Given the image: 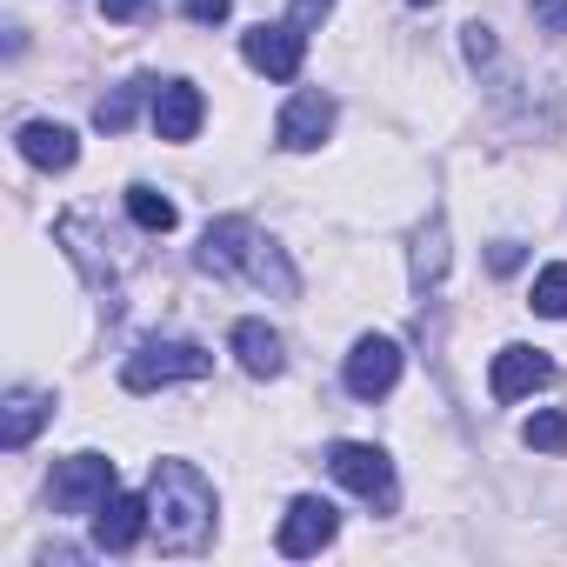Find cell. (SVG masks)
I'll list each match as a JSON object with an SVG mask.
<instances>
[{"instance_id":"obj_1","label":"cell","mask_w":567,"mask_h":567,"mask_svg":"<svg viewBox=\"0 0 567 567\" xmlns=\"http://www.w3.org/2000/svg\"><path fill=\"white\" fill-rule=\"evenodd\" d=\"M147 520L161 534V554H200L214 540V487L187 461H154L147 481Z\"/></svg>"},{"instance_id":"obj_2","label":"cell","mask_w":567,"mask_h":567,"mask_svg":"<svg viewBox=\"0 0 567 567\" xmlns=\"http://www.w3.org/2000/svg\"><path fill=\"white\" fill-rule=\"evenodd\" d=\"M214 374V354L194 348V341H147L121 361V388L127 394H154L167 381H207Z\"/></svg>"},{"instance_id":"obj_3","label":"cell","mask_w":567,"mask_h":567,"mask_svg":"<svg viewBox=\"0 0 567 567\" xmlns=\"http://www.w3.org/2000/svg\"><path fill=\"white\" fill-rule=\"evenodd\" d=\"M328 474H334L341 487H354L361 501H374V507L394 501V461H388L381 447H368V441H334V447H328Z\"/></svg>"},{"instance_id":"obj_4","label":"cell","mask_w":567,"mask_h":567,"mask_svg":"<svg viewBox=\"0 0 567 567\" xmlns=\"http://www.w3.org/2000/svg\"><path fill=\"white\" fill-rule=\"evenodd\" d=\"M401 341H388V334H361L354 341V354H348V394L354 401H381V394H394V381H401Z\"/></svg>"},{"instance_id":"obj_5","label":"cell","mask_w":567,"mask_h":567,"mask_svg":"<svg viewBox=\"0 0 567 567\" xmlns=\"http://www.w3.org/2000/svg\"><path fill=\"white\" fill-rule=\"evenodd\" d=\"M334 534H341V514H334L321 494H301L288 514H280V534H274V547L288 554V560H308V554H321Z\"/></svg>"},{"instance_id":"obj_6","label":"cell","mask_w":567,"mask_h":567,"mask_svg":"<svg viewBox=\"0 0 567 567\" xmlns=\"http://www.w3.org/2000/svg\"><path fill=\"white\" fill-rule=\"evenodd\" d=\"M114 494V461L107 454H74L54 467V507L61 514H94Z\"/></svg>"},{"instance_id":"obj_7","label":"cell","mask_w":567,"mask_h":567,"mask_svg":"<svg viewBox=\"0 0 567 567\" xmlns=\"http://www.w3.org/2000/svg\"><path fill=\"white\" fill-rule=\"evenodd\" d=\"M240 54H247V68L254 74H267V81H295L301 74V61H308V34L288 21V28H247V41H240Z\"/></svg>"},{"instance_id":"obj_8","label":"cell","mask_w":567,"mask_h":567,"mask_svg":"<svg viewBox=\"0 0 567 567\" xmlns=\"http://www.w3.org/2000/svg\"><path fill=\"white\" fill-rule=\"evenodd\" d=\"M328 127H334V101H328L321 87H308V94H295L288 107H280V127H274V141L288 147V154H315V147L328 141Z\"/></svg>"},{"instance_id":"obj_9","label":"cell","mask_w":567,"mask_h":567,"mask_svg":"<svg viewBox=\"0 0 567 567\" xmlns=\"http://www.w3.org/2000/svg\"><path fill=\"white\" fill-rule=\"evenodd\" d=\"M554 381V361L540 354V348H501L494 354V368H487V394L507 408V401H520V394H534V388H547Z\"/></svg>"},{"instance_id":"obj_10","label":"cell","mask_w":567,"mask_h":567,"mask_svg":"<svg viewBox=\"0 0 567 567\" xmlns=\"http://www.w3.org/2000/svg\"><path fill=\"white\" fill-rule=\"evenodd\" d=\"M154 520H147V501L141 494H107L101 507H94V547L101 554H127V547H141V534H147Z\"/></svg>"},{"instance_id":"obj_11","label":"cell","mask_w":567,"mask_h":567,"mask_svg":"<svg viewBox=\"0 0 567 567\" xmlns=\"http://www.w3.org/2000/svg\"><path fill=\"white\" fill-rule=\"evenodd\" d=\"M254 220H240V214H227V220H207V234H200V267L207 274H247V260H254Z\"/></svg>"},{"instance_id":"obj_12","label":"cell","mask_w":567,"mask_h":567,"mask_svg":"<svg viewBox=\"0 0 567 567\" xmlns=\"http://www.w3.org/2000/svg\"><path fill=\"white\" fill-rule=\"evenodd\" d=\"M14 147H21L28 167H48V174H68V167L81 161V141H74V127H61V121H28V127L14 134Z\"/></svg>"},{"instance_id":"obj_13","label":"cell","mask_w":567,"mask_h":567,"mask_svg":"<svg viewBox=\"0 0 567 567\" xmlns=\"http://www.w3.org/2000/svg\"><path fill=\"white\" fill-rule=\"evenodd\" d=\"M200 87H187V81H161L154 87V134L161 141H194L200 134Z\"/></svg>"},{"instance_id":"obj_14","label":"cell","mask_w":567,"mask_h":567,"mask_svg":"<svg viewBox=\"0 0 567 567\" xmlns=\"http://www.w3.org/2000/svg\"><path fill=\"white\" fill-rule=\"evenodd\" d=\"M48 414H54V401H48L41 388H14V394H8V408H0V447H8V454H21Z\"/></svg>"},{"instance_id":"obj_15","label":"cell","mask_w":567,"mask_h":567,"mask_svg":"<svg viewBox=\"0 0 567 567\" xmlns=\"http://www.w3.org/2000/svg\"><path fill=\"white\" fill-rule=\"evenodd\" d=\"M234 354L254 381H274L280 368H288V354H280V334L267 321H234Z\"/></svg>"},{"instance_id":"obj_16","label":"cell","mask_w":567,"mask_h":567,"mask_svg":"<svg viewBox=\"0 0 567 567\" xmlns=\"http://www.w3.org/2000/svg\"><path fill=\"white\" fill-rule=\"evenodd\" d=\"M441 274H447V227H441V214H427V227L414 240V288H441Z\"/></svg>"},{"instance_id":"obj_17","label":"cell","mask_w":567,"mask_h":567,"mask_svg":"<svg viewBox=\"0 0 567 567\" xmlns=\"http://www.w3.org/2000/svg\"><path fill=\"white\" fill-rule=\"evenodd\" d=\"M127 214H134V227L141 234H167L181 214H174V200L161 194V187H127Z\"/></svg>"},{"instance_id":"obj_18","label":"cell","mask_w":567,"mask_h":567,"mask_svg":"<svg viewBox=\"0 0 567 567\" xmlns=\"http://www.w3.org/2000/svg\"><path fill=\"white\" fill-rule=\"evenodd\" d=\"M527 308H534V315H547V321H567V260H554V267H540V274H534Z\"/></svg>"},{"instance_id":"obj_19","label":"cell","mask_w":567,"mask_h":567,"mask_svg":"<svg viewBox=\"0 0 567 567\" xmlns=\"http://www.w3.org/2000/svg\"><path fill=\"white\" fill-rule=\"evenodd\" d=\"M134 107H141V81H134V87H114V94H101V107H94V127H101V134H121V127L134 121Z\"/></svg>"},{"instance_id":"obj_20","label":"cell","mask_w":567,"mask_h":567,"mask_svg":"<svg viewBox=\"0 0 567 567\" xmlns=\"http://www.w3.org/2000/svg\"><path fill=\"white\" fill-rule=\"evenodd\" d=\"M520 441H527V447H540V454H567V414H560V408L534 414V421L520 427Z\"/></svg>"},{"instance_id":"obj_21","label":"cell","mask_w":567,"mask_h":567,"mask_svg":"<svg viewBox=\"0 0 567 567\" xmlns=\"http://www.w3.org/2000/svg\"><path fill=\"white\" fill-rule=\"evenodd\" d=\"M461 48H467V61H474V68H481V61H494V28L467 21V28H461Z\"/></svg>"},{"instance_id":"obj_22","label":"cell","mask_w":567,"mask_h":567,"mask_svg":"<svg viewBox=\"0 0 567 567\" xmlns=\"http://www.w3.org/2000/svg\"><path fill=\"white\" fill-rule=\"evenodd\" d=\"M534 28L540 34H567V0H534Z\"/></svg>"},{"instance_id":"obj_23","label":"cell","mask_w":567,"mask_h":567,"mask_svg":"<svg viewBox=\"0 0 567 567\" xmlns=\"http://www.w3.org/2000/svg\"><path fill=\"white\" fill-rule=\"evenodd\" d=\"M227 8H234V0H187V21H200V28H220V21H227Z\"/></svg>"},{"instance_id":"obj_24","label":"cell","mask_w":567,"mask_h":567,"mask_svg":"<svg viewBox=\"0 0 567 567\" xmlns=\"http://www.w3.org/2000/svg\"><path fill=\"white\" fill-rule=\"evenodd\" d=\"M147 8H154V0H101V14H107L114 28H121V21H141Z\"/></svg>"},{"instance_id":"obj_25","label":"cell","mask_w":567,"mask_h":567,"mask_svg":"<svg viewBox=\"0 0 567 567\" xmlns=\"http://www.w3.org/2000/svg\"><path fill=\"white\" fill-rule=\"evenodd\" d=\"M487 260H494V274H514V267L527 260V247H520V240H494V254H487Z\"/></svg>"},{"instance_id":"obj_26","label":"cell","mask_w":567,"mask_h":567,"mask_svg":"<svg viewBox=\"0 0 567 567\" xmlns=\"http://www.w3.org/2000/svg\"><path fill=\"white\" fill-rule=\"evenodd\" d=\"M328 8H334V0H295V28H315V21H328Z\"/></svg>"},{"instance_id":"obj_27","label":"cell","mask_w":567,"mask_h":567,"mask_svg":"<svg viewBox=\"0 0 567 567\" xmlns=\"http://www.w3.org/2000/svg\"><path fill=\"white\" fill-rule=\"evenodd\" d=\"M414 8H434V0H414Z\"/></svg>"}]
</instances>
